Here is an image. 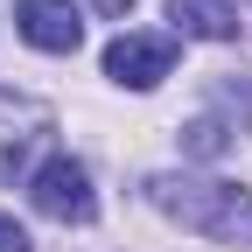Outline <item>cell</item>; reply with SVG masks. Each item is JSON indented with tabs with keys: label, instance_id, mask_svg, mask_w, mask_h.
<instances>
[{
	"label": "cell",
	"instance_id": "cell-3",
	"mask_svg": "<svg viewBox=\"0 0 252 252\" xmlns=\"http://www.w3.org/2000/svg\"><path fill=\"white\" fill-rule=\"evenodd\" d=\"M28 196H35V210L56 217V224H91V217H98L91 175H84V161H70V154H49V161L28 175Z\"/></svg>",
	"mask_w": 252,
	"mask_h": 252
},
{
	"label": "cell",
	"instance_id": "cell-4",
	"mask_svg": "<svg viewBox=\"0 0 252 252\" xmlns=\"http://www.w3.org/2000/svg\"><path fill=\"white\" fill-rule=\"evenodd\" d=\"M175 49H182L175 35H133V28H126V35L105 42V77L126 84V91H154L175 70Z\"/></svg>",
	"mask_w": 252,
	"mask_h": 252
},
{
	"label": "cell",
	"instance_id": "cell-9",
	"mask_svg": "<svg viewBox=\"0 0 252 252\" xmlns=\"http://www.w3.org/2000/svg\"><path fill=\"white\" fill-rule=\"evenodd\" d=\"M98 7H105V14H119V7H133V0H98Z\"/></svg>",
	"mask_w": 252,
	"mask_h": 252
},
{
	"label": "cell",
	"instance_id": "cell-1",
	"mask_svg": "<svg viewBox=\"0 0 252 252\" xmlns=\"http://www.w3.org/2000/svg\"><path fill=\"white\" fill-rule=\"evenodd\" d=\"M147 203L175 217L182 231H203L217 245H245L252 252V189L245 182H217V175H147Z\"/></svg>",
	"mask_w": 252,
	"mask_h": 252
},
{
	"label": "cell",
	"instance_id": "cell-5",
	"mask_svg": "<svg viewBox=\"0 0 252 252\" xmlns=\"http://www.w3.org/2000/svg\"><path fill=\"white\" fill-rule=\"evenodd\" d=\"M14 28H21L28 49H49V56H70L84 42L77 0H14Z\"/></svg>",
	"mask_w": 252,
	"mask_h": 252
},
{
	"label": "cell",
	"instance_id": "cell-2",
	"mask_svg": "<svg viewBox=\"0 0 252 252\" xmlns=\"http://www.w3.org/2000/svg\"><path fill=\"white\" fill-rule=\"evenodd\" d=\"M49 133H56V112L42 98H28V91L0 84V182L28 175V161L49 147Z\"/></svg>",
	"mask_w": 252,
	"mask_h": 252
},
{
	"label": "cell",
	"instance_id": "cell-8",
	"mask_svg": "<svg viewBox=\"0 0 252 252\" xmlns=\"http://www.w3.org/2000/svg\"><path fill=\"white\" fill-rule=\"evenodd\" d=\"M0 252H35V245H28V231L14 224V217H7V210H0Z\"/></svg>",
	"mask_w": 252,
	"mask_h": 252
},
{
	"label": "cell",
	"instance_id": "cell-6",
	"mask_svg": "<svg viewBox=\"0 0 252 252\" xmlns=\"http://www.w3.org/2000/svg\"><path fill=\"white\" fill-rule=\"evenodd\" d=\"M168 21H175V35H196V42H231L238 35L231 0H168Z\"/></svg>",
	"mask_w": 252,
	"mask_h": 252
},
{
	"label": "cell",
	"instance_id": "cell-7",
	"mask_svg": "<svg viewBox=\"0 0 252 252\" xmlns=\"http://www.w3.org/2000/svg\"><path fill=\"white\" fill-rule=\"evenodd\" d=\"M231 133H238L231 119H217V112H203V119H189V126H182L175 140H182V154H189V161H217V154L231 147Z\"/></svg>",
	"mask_w": 252,
	"mask_h": 252
}]
</instances>
